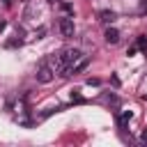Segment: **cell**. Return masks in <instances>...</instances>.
<instances>
[{"label":"cell","instance_id":"1","mask_svg":"<svg viewBox=\"0 0 147 147\" xmlns=\"http://www.w3.org/2000/svg\"><path fill=\"white\" fill-rule=\"evenodd\" d=\"M34 78H37V83H41V85H46V83H51V80L55 78V69H53V64H51L48 57H44V60L39 62Z\"/></svg>","mask_w":147,"mask_h":147},{"label":"cell","instance_id":"2","mask_svg":"<svg viewBox=\"0 0 147 147\" xmlns=\"http://www.w3.org/2000/svg\"><path fill=\"white\" fill-rule=\"evenodd\" d=\"M57 30H60L62 39H71L74 37V18L71 16H62L57 21Z\"/></svg>","mask_w":147,"mask_h":147},{"label":"cell","instance_id":"3","mask_svg":"<svg viewBox=\"0 0 147 147\" xmlns=\"http://www.w3.org/2000/svg\"><path fill=\"white\" fill-rule=\"evenodd\" d=\"M103 37H106L108 44H117V41H119V30H117V28H106Z\"/></svg>","mask_w":147,"mask_h":147},{"label":"cell","instance_id":"4","mask_svg":"<svg viewBox=\"0 0 147 147\" xmlns=\"http://www.w3.org/2000/svg\"><path fill=\"white\" fill-rule=\"evenodd\" d=\"M131 117H133V113H131V110H124V113L117 117V126H119V129H126V124H129Z\"/></svg>","mask_w":147,"mask_h":147},{"label":"cell","instance_id":"5","mask_svg":"<svg viewBox=\"0 0 147 147\" xmlns=\"http://www.w3.org/2000/svg\"><path fill=\"white\" fill-rule=\"evenodd\" d=\"M87 62H90V57H85V55H83V57H80V60H78V62H76V64H74V67L69 69V74H76V71H83V69L87 67Z\"/></svg>","mask_w":147,"mask_h":147},{"label":"cell","instance_id":"6","mask_svg":"<svg viewBox=\"0 0 147 147\" xmlns=\"http://www.w3.org/2000/svg\"><path fill=\"white\" fill-rule=\"evenodd\" d=\"M99 21H101V23H113V21H115V11H108V9H103V11L99 14Z\"/></svg>","mask_w":147,"mask_h":147},{"label":"cell","instance_id":"7","mask_svg":"<svg viewBox=\"0 0 147 147\" xmlns=\"http://www.w3.org/2000/svg\"><path fill=\"white\" fill-rule=\"evenodd\" d=\"M136 46H138V51H142V53L147 55V37H138V41H136Z\"/></svg>","mask_w":147,"mask_h":147},{"label":"cell","instance_id":"8","mask_svg":"<svg viewBox=\"0 0 147 147\" xmlns=\"http://www.w3.org/2000/svg\"><path fill=\"white\" fill-rule=\"evenodd\" d=\"M71 101H74V103H83L85 99L80 96V92H78V90H74V92H71Z\"/></svg>","mask_w":147,"mask_h":147},{"label":"cell","instance_id":"9","mask_svg":"<svg viewBox=\"0 0 147 147\" xmlns=\"http://www.w3.org/2000/svg\"><path fill=\"white\" fill-rule=\"evenodd\" d=\"M44 32H46V30H44V28H39V30L34 32V37H37V39H41V37H44Z\"/></svg>","mask_w":147,"mask_h":147},{"label":"cell","instance_id":"10","mask_svg":"<svg viewBox=\"0 0 147 147\" xmlns=\"http://www.w3.org/2000/svg\"><path fill=\"white\" fill-rule=\"evenodd\" d=\"M5 28H7V21H0V32H2Z\"/></svg>","mask_w":147,"mask_h":147},{"label":"cell","instance_id":"11","mask_svg":"<svg viewBox=\"0 0 147 147\" xmlns=\"http://www.w3.org/2000/svg\"><path fill=\"white\" fill-rule=\"evenodd\" d=\"M140 142H145V145H147V131L142 133V138H140Z\"/></svg>","mask_w":147,"mask_h":147},{"label":"cell","instance_id":"12","mask_svg":"<svg viewBox=\"0 0 147 147\" xmlns=\"http://www.w3.org/2000/svg\"><path fill=\"white\" fill-rule=\"evenodd\" d=\"M9 2H11V0H5V5H9Z\"/></svg>","mask_w":147,"mask_h":147}]
</instances>
